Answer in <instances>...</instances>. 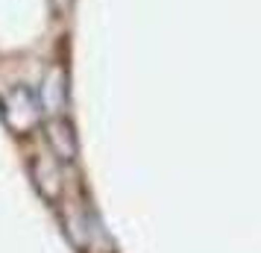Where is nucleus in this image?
Here are the masks:
<instances>
[{"instance_id":"obj_1","label":"nucleus","mask_w":261,"mask_h":253,"mask_svg":"<svg viewBox=\"0 0 261 253\" xmlns=\"http://www.w3.org/2000/svg\"><path fill=\"white\" fill-rule=\"evenodd\" d=\"M0 115L9 133L24 139L44 124V103L30 85H12L0 95Z\"/></svg>"},{"instance_id":"obj_2","label":"nucleus","mask_w":261,"mask_h":253,"mask_svg":"<svg viewBox=\"0 0 261 253\" xmlns=\"http://www.w3.org/2000/svg\"><path fill=\"white\" fill-rule=\"evenodd\" d=\"M30 177L36 192L47 200V203H59L62 192H65V177H62V162L53 153H36L30 159Z\"/></svg>"},{"instance_id":"obj_3","label":"nucleus","mask_w":261,"mask_h":253,"mask_svg":"<svg viewBox=\"0 0 261 253\" xmlns=\"http://www.w3.org/2000/svg\"><path fill=\"white\" fill-rule=\"evenodd\" d=\"M44 139L50 145V153L59 159V162H73L80 153V142L73 133V124L65 115H50L44 121Z\"/></svg>"},{"instance_id":"obj_4","label":"nucleus","mask_w":261,"mask_h":253,"mask_svg":"<svg viewBox=\"0 0 261 253\" xmlns=\"http://www.w3.org/2000/svg\"><path fill=\"white\" fill-rule=\"evenodd\" d=\"M41 103H44V112L50 115H62V109L68 103V77H65V68H50L47 77H44V83H41Z\"/></svg>"}]
</instances>
